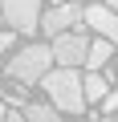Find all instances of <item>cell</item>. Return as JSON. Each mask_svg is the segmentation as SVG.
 Segmentation results:
<instances>
[{"mask_svg": "<svg viewBox=\"0 0 118 122\" xmlns=\"http://www.w3.org/2000/svg\"><path fill=\"white\" fill-rule=\"evenodd\" d=\"M53 45H37V41H29V45H21L12 57H8V77L12 81H21V86H33V81H45V73H53Z\"/></svg>", "mask_w": 118, "mask_h": 122, "instance_id": "obj_1", "label": "cell"}, {"mask_svg": "<svg viewBox=\"0 0 118 122\" xmlns=\"http://www.w3.org/2000/svg\"><path fill=\"white\" fill-rule=\"evenodd\" d=\"M41 86L49 94V106H57L61 114H82L86 110V86H82L77 69H53V73H45Z\"/></svg>", "mask_w": 118, "mask_h": 122, "instance_id": "obj_2", "label": "cell"}, {"mask_svg": "<svg viewBox=\"0 0 118 122\" xmlns=\"http://www.w3.org/2000/svg\"><path fill=\"white\" fill-rule=\"evenodd\" d=\"M0 16L12 33H33V29H41L45 0H0Z\"/></svg>", "mask_w": 118, "mask_h": 122, "instance_id": "obj_3", "label": "cell"}, {"mask_svg": "<svg viewBox=\"0 0 118 122\" xmlns=\"http://www.w3.org/2000/svg\"><path fill=\"white\" fill-rule=\"evenodd\" d=\"M82 25H86V8L77 4V0H69V4H53V8L41 16V33H49V37L77 33Z\"/></svg>", "mask_w": 118, "mask_h": 122, "instance_id": "obj_4", "label": "cell"}, {"mask_svg": "<svg viewBox=\"0 0 118 122\" xmlns=\"http://www.w3.org/2000/svg\"><path fill=\"white\" fill-rule=\"evenodd\" d=\"M86 57H90V41H86L82 29L53 37V61H57V69H77V65H86Z\"/></svg>", "mask_w": 118, "mask_h": 122, "instance_id": "obj_5", "label": "cell"}, {"mask_svg": "<svg viewBox=\"0 0 118 122\" xmlns=\"http://www.w3.org/2000/svg\"><path fill=\"white\" fill-rule=\"evenodd\" d=\"M86 25L94 29V37H106V41H118V12L106 8L102 0L86 8Z\"/></svg>", "mask_w": 118, "mask_h": 122, "instance_id": "obj_6", "label": "cell"}, {"mask_svg": "<svg viewBox=\"0 0 118 122\" xmlns=\"http://www.w3.org/2000/svg\"><path fill=\"white\" fill-rule=\"evenodd\" d=\"M110 57H114V41L94 37V41H90V57H86V73H102Z\"/></svg>", "mask_w": 118, "mask_h": 122, "instance_id": "obj_7", "label": "cell"}, {"mask_svg": "<svg viewBox=\"0 0 118 122\" xmlns=\"http://www.w3.org/2000/svg\"><path fill=\"white\" fill-rule=\"evenodd\" d=\"M82 86H86V102H106V94H110V81L102 73H86Z\"/></svg>", "mask_w": 118, "mask_h": 122, "instance_id": "obj_8", "label": "cell"}, {"mask_svg": "<svg viewBox=\"0 0 118 122\" xmlns=\"http://www.w3.org/2000/svg\"><path fill=\"white\" fill-rule=\"evenodd\" d=\"M25 118H29V122H61V110H57V106L33 102V106H25Z\"/></svg>", "mask_w": 118, "mask_h": 122, "instance_id": "obj_9", "label": "cell"}, {"mask_svg": "<svg viewBox=\"0 0 118 122\" xmlns=\"http://www.w3.org/2000/svg\"><path fill=\"white\" fill-rule=\"evenodd\" d=\"M102 110H106V114H118V90H110V94H106V102H102Z\"/></svg>", "mask_w": 118, "mask_h": 122, "instance_id": "obj_10", "label": "cell"}, {"mask_svg": "<svg viewBox=\"0 0 118 122\" xmlns=\"http://www.w3.org/2000/svg\"><path fill=\"white\" fill-rule=\"evenodd\" d=\"M12 49V33H0V53H8Z\"/></svg>", "mask_w": 118, "mask_h": 122, "instance_id": "obj_11", "label": "cell"}, {"mask_svg": "<svg viewBox=\"0 0 118 122\" xmlns=\"http://www.w3.org/2000/svg\"><path fill=\"white\" fill-rule=\"evenodd\" d=\"M4 122H29V118H25V110H12V114H8Z\"/></svg>", "mask_w": 118, "mask_h": 122, "instance_id": "obj_12", "label": "cell"}, {"mask_svg": "<svg viewBox=\"0 0 118 122\" xmlns=\"http://www.w3.org/2000/svg\"><path fill=\"white\" fill-rule=\"evenodd\" d=\"M102 4H106V8H114V12H118V0H102Z\"/></svg>", "mask_w": 118, "mask_h": 122, "instance_id": "obj_13", "label": "cell"}, {"mask_svg": "<svg viewBox=\"0 0 118 122\" xmlns=\"http://www.w3.org/2000/svg\"><path fill=\"white\" fill-rule=\"evenodd\" d=\"M102 122H118V118H114V114H106V118H102Z\"/></svg>", "mask_w": 118, "mask_h": 122, "instance_id": "obj_14", "label": "cell"}, {"mask_svg": "<svg viewBox=\"0 0 118 122\" xmlns=\"http://www.w3.org/2000/svg\"><path fill=\"white\" fill-rule=\"evenodd\" d=\"M53 4H69V0H53Z\"/></svg>", "mask_w": 118, "mask_h": 122, "instance_id": "obj_15", "label": "cell"}, {"mask_svg": "<svg viewBox=\"0 0 118 122\" xmlns=\"http://www.w3.org/2000/svg\"><path fill=\"white\" fill-rule=\"evenodd\" d=\"M0 102H4V90H0Z\"/></svg>", "mask_w": 118, "mask_h": 122, "instance_id": "obj_16", "label": "cell"}]
</instances>
